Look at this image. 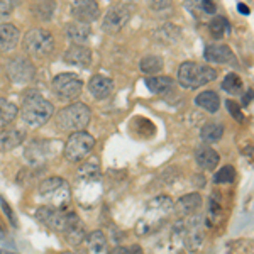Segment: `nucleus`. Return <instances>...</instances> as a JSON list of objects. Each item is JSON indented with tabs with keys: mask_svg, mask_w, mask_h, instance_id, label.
<instances>
[{
	"mask_svg": "<svg viewBox=\"0 0 254 254\" xmlns=\"http://www.w3.org/2000/svg\"><path fill=\"white\" fill-rule=\"evenodd\" d=\"M63 254H71V253H63Z\"/></svg>",
	"mask_w": 254,
	"mask_h": 254,
	"instance_id": "8fccbe9b",
	"label": "nucleus"
},
{
	"mask_svg": "<svg viewBox=\"0 0 254 254\" xmlns=\"http://www.w3.org/2000/svg\"><path fill=\"white\" fill-rule=\"evenodd\" d=\"M36 66L27 58H14L7 64V76L15 85H27L34 78Z\"/></svg>",
	"mask_w": 254,
	"mask_h": 254,
	"instance_id": "9b49d317",
	"label": "nucleus"
},
{
	"mask_svg": "<svg viewBox=\"0 0 254 254\" xmlns=\"http://www.w3.org/2000/svg\"><path fill=\"white\" fill-rule=\"evenodd\" d=\"M217 78V69L208 66V64L193 63V61H187L178 69V81L183 88H198L203 85L210 83Z\"/></svg>",
	"mask_w": 254,
	"mask_h": 254,
	"instance_id": "7ed1b4c3",
	"label": "nucleus"
},
{
	"mask_svg": "<svg viewBox=\"0 0 254 254\" xmlns=\"http://www.w3.org/2000/svg\"><path fill=\"white\" fill-rule=\"evenodd\" d=\"M17 114H19L17 105L12 104L7 98H0V127H5L10 122H14Z\"/></svg>",
	"mask_w": 254,
	"mask_h": 254,
	"instance_id": "bb28decb",
	"label": "nucleus"
},
{
	"mask_svg": "<svg viewBox=\"0 0 254 254\" xmlns=\"http://www.w3.org/2000/svg\"><path fill=\"white\" fill-rule=\"evenodd\" d=\"M202 141L207 142V144H212V142L220 141V137L224 136V126L222 124H217V122H208L202 127Z\"/></svg>",
	"mask_w": 254,
	"mask_h": 254,
	"instance_id": "cd10ccee",
	"label": "nucleus"
},
{
	"mask_svg": "<svg viewBox=\"0 0 254 254\" xmlns=\"http://www.w3.org/2000/svg\"><path fill=\"white\" fill-rule=\"evenodd\" d=\"M56 10L55 0H36L32 3V14L39 20H51Z\"/></svg>",
	"mask_w": 254,
	"mask_h": 254,
	"instance_id": "a878e982",
	"label": "nucleus"
},
{
	"mask_svg": "<svg viewBox=\"0 0 254 254\" xmlns=\"http://www.w3.org/2000/svg\"><path fill=\"white\" fill-rule=\"evenodd\" d=\"M90 24H85V22H69L66 26V38L69 41H73L75 44H85L90 38Z\"/></svg>",
	"mask_w": 254,
	"mask_h": 254,
	"instance_id": "4be33fe9",
	"label": "nucleus"
},
{
	"mask_svg": "<svg viewBox=\"0 0 254 254\" xmlns=\"http://www.w3.org/2000/svg\"><path fill=\"white\" fill-rule=\"evenodd\" d=\"M87 254H109L107 249V239H105L104 232L93 231L87 237Z\"/></svg>",
	"mask_w": 254,
	"mask_h": 254,
	"instance_id": "393cba45",
	"label": "nucleus"
},
{
	"mask_svg": "<svg viewBox=\"0 0 254 254\" xmlns=\"http://www.w3.org/2000/svg\"><path fill=\"white\" fill-rule=\"evenodd\" d=\"M237 9H239L241 14H249V9H246L244 3H239V5H237Z\"/></svg>",
	"mask_w": 254,
	"mask_h": 254,
	"instance_id": "a18cd8bd",
	"label": "nucleus"
},
{
	"mask_svg": "<svg viewBox=\"0 0 254 254\" xmlns=\"http://www.w3.org/2000/svg\"><path fill=\"white\" fill-rule=\"evenodd\" d=\"M80 176L85 180H97L98 175H100V168H98L97 159H92V161H87L83 166L80 168Z\"/></svg>",
	"mask_w": 254,
	"mask_h": 254,
	"instance_id": "72a5a7b5",
	"label": "nucleus"
},
{
	"mask_svg": "<svg viewBox=\"0 0 254 254\" xmlns=\"http://www.w3.org/2000/svg\"><path fill=\"white\" fill-rule=\"evenodd\" d=\"M71 15L78 22H95L100 17V7H98L97 0H73Z\"/></svg>",
	"mask_w": 254,
	"mask_h": 254,
	"instance_id": "ddd939ff",
	"label": "nucleus"
},
{
	"mask_svg": "<svg viewBox=\"0 0 254 254\" xmlns=\"http://www.w3.org/2000/svg\"><path fill=\"white\" fill-rule=\"evenodd\" d=\"M200 3H202V9L205 10L207 14H215L217 7H215L214 0H200Z\"/></svg>",
	"mask_w": 254,
	"mask_h": 254,
	"instance_id": "a19ab883",
	"label": "nucleus"
},
{
	"mask_svg": "<svg viewBox=\"0 0 254 254\" xmlns=\"http://www.w3.org/2000/svg\"><path fill=\"white\" fill-rule=\"evenodd\" d=\"M64 236H66V241L71 246H78L85 241V225L75 212L69 214L68 225L64 229Z\"/></svg>",
	"mask_w": 254,
	"mask_h": 254,
	"instance_id": "a211bd4d",
	"label": "nucleus"
},
{
	"mask_svg": "<svg viewBox=\"0 0 254 254\" xmlns=\"http://www.w3.org/2000/svg\"><path fill=\"white\" fill-rule=\"evenodd\" d=\"M12 9H14V3H12V0H0V19L5 17V15H9Z\"/></svg>",
	"mask_w": 254,
	"mask_h": 254,
	"instance_id": "ea45409f",
	"label": "nucleus"
},
{
	"mask_svg": "<svg viewBox=\"0 0 254 254\" xmlns=\"http://www.w3.org/2000/svg\"><path fill=\"white\" fill-rule=\"evenodd\" d=\"M51 90L60 100L69 102L80 97L83 90V81L73 73H60L51 81Z\"/></svg>",
	"mask_w": 254,
	"mask_h": 254,
	"instance_id": "6e6552de",
	"label": "nucleus"
},
{
	"mask_svg": "<svg viewBox=\"0 0 254 254\" xmlns=\"http://www.w3.org/2000/svg\"><path fill=\"white\" fill-rule=\"evenodd\" d=\"M0 254H15V253H10V251H3V249H2V251H0Z\"/></svg>",
	"mask_w": 254,
	"mask_h": 254,
	"instance_id": "49530a36",
	"label": "nucleus"
},
{
	"mask_svg": "<svg viewBox=\"0 0 254 254\" xmlns=\"http://www.w3.org/2000/svg\"><path fill=\"white\" fill-rule=\"evenodd\" d=\"M24 49L34 58H46L55 51V38L46 29H32L24 36Z\"/></svg>",
	"mask_w": 254,
	"mask_h": 254,
	"instance_id": "39448f33",
	"label": "nucleus"
},
{
	"mask_svg": "<svg viewBox=\"0 0 254 254\" xmlns=\"http://www.w3.org/2000/svg\"><path fill=\"white\" fill-rule=\"evenodd\" d=\"M146 2L153 10H165V9H170L173 0H146Z\"/></svg>",
	"mask_w": 254,
	"mask_h": 254,
	"instance_id": "58836bf2",
	"label": "nucleus"
},
{
	"mask_svg": "<svg viewBox=\"0 0 254 254\" xmlns=\"http://www.w3.org/2000/svg\"><path fill=\"white\" fill-rule=\"evenodd\" d=\"M109 254H129V249L122 248V246H117V248H114L112 253H109Z\"/></svg>",
	"mask_w": 254,
	"mask_h": 254,
	"instance_id": "37998d69",
	"label": "nucleus"
},
{
	"mask_svg": "<svg viewBox=\"0 0 254 254\" xmlns=\"http://www.w3.org/2000/svg\"><path fill=\"white\" fill-rule=\"evenodd\" d=\"M227 254H253V243L246 239L234 241L227 246Z\"/></svg>",
	"mask_w": 254,
	"mask_h": 254,
	"instance_id": "473e14b6",
	"label": "nucleus"
},
{
	"mask_svg": "<svg viewBox=\"0 0 254 254\" xmlns=\"http://www.w3.org/2000/svg\"><path fill=\"white\" fill-rule=\"evenodd\" d=\"M0 207H2V210H3V214H5L7 219L10 220V224L15 227L19 220H17V217H15V214H14V210H12V207L9 205V202H7V200L3 198V196H0Z\"/></svg>",
	"mask_w": 254,
	"mask_h": 254,
	"instance_id": "4c0bfd02",
	"label": "nucleus"
},
{
	"mask_svg": "<svg viewBox=\"0 0 254 254\" xmlns=\"http://www.w3.org/2000/svg\"><path fill=\"white\" fill-rule=\"evenodd\" d=\"M251 100H253V90H249V92L243 97V107H248V105H251Z\"/></svg>",
	"mask_w": 254,
	"mask_h": 254,
	"instance_id": "79ce46f5",
	"label": "nucleus"
},
{
	"mask_svg": "<svg viewBox=\"0 0 254 254\" xmlns=\"http://www.w3.org/2000/svg\"><path fill=\"white\" fill-rule=\"evenodd\" d=\"M64 63L68 64H75V66L80 68H88L90 63H92V51L83 46V44H75V46H69L66 49L63 56Z\"/></svg>",
	"mask_w": 254,
	"mask_h": 254,
	"instance_id": "2eb2a0df",
	"label": "nucleus"
},
{
	"mask_svg": "<svg viewBox=\"0 0 254 254\" xmlns=\"http://www.w3.org/2000/svg\"><path fill=\"white\" fill-rule=\"evenodd\" d=\"M225 107H227L229 114H231L237 122H244V114H243V110H241V105L237 104L236 100H227L225 102Z\"/></svg>",
	"mask_w": 254,
	"mask_h": 254,
	"instance_id": "c9c22d12",
	"label": "nucleus"
},
{
	"mask_svg": "<svg viewBox=\"0 0 254 254\" xmlns=\"http://www.w3.org/2000/svg\"><path fill=\"white\" fill-rule=\"evenodd\" d=\"M208 29H210L212 36H214L215 39H220V38H224V34H227V32L231 31V26H229L225 17H214L210 20V24H208Z\"/></svg>",
	"mask_w": 254,
	"mask_h": 254,
	"instance_id": "c756f323",
	"label": "nucleus"
},
{
	"mask_svg": "<svg viewBox=\"0 0 254 254\" xmlns=\"http://www.w3.org/2000/svg\"><path fill=\"white\" fill-rule=\"evenodd\" d=\"M234 180H236V170H234V166H231V165L220 168L214 176L215 183H232Z\"/></svg>",
	"mask_w": 254,
	"mask_h": 254,
	"instance_id": "f704fd0d",
	"label": "nucleus"
},
{
	"mask_svg": "<svg viewBox=\"0 0 254 254\" xmlns=\"http://www.w3.org/2000/svg\"><path fill=\"white\" fill-rule=\"evenodd\" d=\"M92 119V110L85 104H71L56 114V126L61 130L68 132H78L88 126Z\"/></svg>",
	"mask_w": 254,
	"mask_h": 254,
	"instance_id": "20e7f679",
	"label": "nucleus"
},
{
	"mask_svg": "<svg viewBox=\"0 0 254 254\" xmlns=\"http://www.w3.org/2000/svg\"><path fill=\"white\" fill-rule=\"evenodd\" d=\"M171 210H173V202H171L170 196L161 195V196H156V198H153L146 205V215H144V219L139 222L137 232L144 234V232L151 231L153 224L159 222V220H161L163 217H166Z\"/></svg>",
	"mask_w": 254,
	"mask_h": 254,
	"instance_id": "0eeeda50",
	"label": "nucleus"
},
{
	"mask_svg": "<svg viewBox=\"0 0 254 254\" xmlns=\"http://www.w3.org/2000/svg\"><path fill=\"white\" fill-rule=\"evenodd\" d=\"M202 243H203V232L200 231L196 225H191L190 231H188V234H187V237H185L187 248L190 249V251H196Z\"/></svg>",
	"mask_w": 254,
	"mask_h": 254,
	"instance_id": "7c9ffc66",
	"label": "nucleus"
},
{
	"mask_svg": "<svg viewBox=\"0 0 254 254\" xmlns=\"http://www.w3.org/2000/svg\"><path fill=\"white\" fill-rule=\"evenodd\" d=\"M202 196L198 193H187L173 205V212L178 217H190L202 208Z\"/></svg>",
	"mask_w": 254,
	"mask_h": 254,
	"instance_id": "4468645a",
	"label": "nucleus"
},
{
	"mask_svg": "<svg viewBox=\"0 0 254 254\" xmlns=\"http://www.w3.org/2000/svg\"><path fill=\"white\" fill-rule=\"evenodd\" d=\"M20 32L14 24H0V53H9L17 48Z\"/></svg>",
	"mask_w": 254,
	"mask_h": 254,
	"instance_id": "6ab92c4d",
	"label": "nucleus"
},
{
	"mask_svg": "<svg viewBox=\"0 0 254 254\" xmlns=\"http://www.w3.org/2000/svg\"><path fill=\"white\" fill-rule=\"evenodd\" d=\"M203 58L208 63H215V64H227L234 61V53L227 44H208L203 51Z\"/></svg>",
	"mask_w": 254,
	"mask_h": 254,
	"instance_id": "dca6fc26",
	"label": "nucleus"
},
{
	"mask_svg": "<svg viewBox=\"0 0 254 254\" xmlns=\"http://www.w3.org/2000/svg\"><path fill=\"white\" fill-rule=\"evenodd\" d=\"M222 88L227 93H231V95H236V93H239L243 90V80L236 73H229L222 81Z\"/></svg>",
	"mask_w": 254,
	"mask_h": 254,
	"instance_id": "2f4dec72",
	"label": "nucleus"
},
{
	"mask_svg": "<svg viewBox=\"0 0 254 254\" xmlns=\"http://www.w3.org/2000/svg\"><path fill=\"white\" fill-rule=\"evenodd\" d=\"M39 195L43 196L48 207L69 208V203H71V188L63 178H58V176L43 180L39 185Z\"/></svg>",
	"mask_w": 254,
	"mask_h": 254,
	"instance_id": "f03ea898",
	"label": "nucleus"
},
{
	"mask_svg": "<svg viewBox=\"0 0 254 254\" xmlns=\"http://www.w3.org/2000/svg\"><path fill=\"white\" fill-rule=\"evenodd\" d=\"M195 161L202 170H207V171H214L217 165H219V154L217 151H214L212 147L208 146H202L196 149V154H195Z\"/></svg>",
	"mask_w": 254,
	"mask_h": 254,
	"instance_id": "412c9836",
	"label": "nucleus"
},
{
	"mask_svg": "<svg viewBox=\"0 0 254 254\" xmlns=\"http://www.w3.org/2000/svg\"><path fill=\"white\" fill-rule=\"evenodd\" d=\"M129 254H144L141 249V246H132V248L129 249Z\"/></svg>",
	"mask_w": 254,
	"mask_h": 254,
	"instance_id": "c03bdc74",
	"label": "nucleus"
},
{
	"mask_svg": "<svg viewBox=\"0 0 254 254\" xmlns=\"http://www.w3.org/2000/svg\"><path fill=\"white\" fill-rule=\"evenodd\" d=\"M26 139V132L17 129H7L0 130V153H7V151L15 149L17 146L22 144Z\"/></svg>",
	"mask_w": 254,
	"mask_h": 254,
	"instance_id": "aec40b11",
	"label": "nucleus"
},
{
	"mask_svg": "<svg viewBox=\"0 0 254 254\" xmlns=\"http://www.w3.org/2000/svg\"><path fill=\"white\" fill-rule=\"evenodd\" d=\"M165 66V61H163L161 56H156V55H151V56H146L144 60H141V64H139V68H141L142 73H146V75H153V73H159Z\"/></svg>",
	"mask_w": 254,
	"mask_h": 254,
	"instance_id": "c85d7f7f",
	"label": "nucleus"
},
{
	"mask_svg": "<svg viewBox=\"0 0 254 254\" xmlns=\"http://www.w3.org/2000/svg\"><path fill=\"white\" fill-rule=\"evenodd\" d=\"M88 92L92 93V97L97 98V100H104V98L112 95L114 81L104 75H95L88 81Z\"/></svg>",
	"mask_w": 254,
	"mask_h": 254,
	"instance_id": "f3484780",
	"label": "nucleus"
},
{
	"mask_svg": "<svg viewBox=\"0 0 254 254\" xmlns=\"http://www.w3.org/2000/svg\"><path fill=\"white\" fill-rule=\"evenodd\" d=\"M130 15H132V10H130V7L127 3H116L105 14L104 22H102V29L107 34H117V32H121L127 26Z\"/></svg>",
	"mask_w": 254,
	"mask_h": 254,
	"instance_id": "1a4fd4ad",
	"label": "nucleus"
},
{
	"mask_svg": "<svg viewBox=\"0 0 254 254\" xmlns=\"http://www.w3.org/2000/svg\"><path fill=\"white\" fill-rule=\"evenodd\" d=\"M208 208H210V215L212 217H217L220 215V210H222V205H220V198H219V193H212L210 198H208Z\"/></svg>",
	"mask_w": 254,
	"mask_h": 254,
	"instance_id": "e433bc0d",
	"label": "nucleus"
},
{
	"mask_svg": "<svg viewBox=\"0 0 254 254\" xmlns=\"http://www.w3.org/2000/svg\"><path fill=\"white\" fill-rule=\"evenodd\" d=\"M55 149H53V142L49 139H34L27 144L26 151V159L34 166H41L53 156Z\"/></svg>",
	"mask_w": 254,
	"mask_h": 254,
	"instance_id": "f8f14e48",
	"label": "nucleus"
},
{
	"mask_svg": "<svg viewBox=\"0 0 254 254\" xmlns=\"http://www.w3.org/2000/svg\"><path fill=\"white\" fill-rule=\"evenodd\" d=\"M93 146H95V139L90 136L85 130H78V132H71L68 137L66 144H64V158L71 163H80L92 153Z\"/></svg>",
	"mask_w": 254,
	"mask_h": 254,
	"instance_id": "423d86ee",
	"label": "nucleus"
},
{
	"mask_svg": "<svg viewBox=\"0 0 254 254\" xmlns=\"http://www.w3.org/2000/svg\"><path fill=\"white\" fill-rule=\"evenodd\" d=\"M195 104L198 105V107L205 109L207 112L215 114L220 107V98L215 92H212V90H205V92H202V93L196 95Z\"/></svg>",
	"mask_w": 254,
	"mask_h": 254,
	"instance_id": "b1692460",
	"label": "nucleus"
},
{
	"mask_svg": "<svg viewBox=\"0 0 254 254\" xmlns=\"http://www.w3.org/2000/svg\"><path fill=\"white\" fill-rule=\"evenodd\" d=\"M146 85L149 92L156 93V95H165L175 88V81L170 76H149L146 78Z\"/></svg>",
	"mask_w": 254,
	"mask_h": 254,
	"instance_id": "5701e85b",
	"label": "nucleus"
},
{
	"mask_svg": "<svg viewBox=\"0 0 254 254\" xmlns=\"http://www.w3.org/2000/svg\"><path fill=\"white\" fill-rule=\"evenodd\" d=\"M3 232V227H2V222H0V234Z\"/></svg>",
	"mask_w": 254,
	"mask_h": 254,
	"instance_id": "de8ad7c7",
	"label": "nucleus"
},
{
	"mask_svg": "<svg viewBox=\"0 0 254 254\" xmlns=\"http://www.w3.org/2000/svg\"><path fill=\"white\" fill-rule=\"evenodd\" d=\"M69 214H71V210H68V208H55V207L44 205L38 208L36 217H38V220L41 224L46 225L51 231L64 232V229H66V225H68Z\"/></svg>",
	"mask_w": 254,
	"mask_h": 254,
	"instance_id": "9d476101",
	"label": "nucleus"
},
{
	"mask_svg": "<svg viewBox=\"0 0 254 254\" xmlns=\"http://www.w3.org/2000/svg\"><path fill=\"white\" fill-rule=\"evenodd\" d=\"M19 114L22 117L24 124L32 127V129H38L51 119V116L55 114V107L39 92L32 90V92H27L26 97H24Z\"/></svg>",
	"mask_w": 254,
	"mask_h": 254,
	"instance_id": "f257e3e1",
	"label": "nucleus"
},
{
	"mask_svg": "<svg viewBox=\"0 0 254 254\" xmlns=\"http://www.w3.org/2000/svg\"><path fill=\"white\" fill-rule=\"evenodd\" d=\"M20 2V0H12V3H14V5H15V3H19Z\"/></svg>",
	"mask_w": 254,
	"mask_h": 254,
	"instance_id": "09e8293b",
	"label": "nucleus"
}]
</instances>
